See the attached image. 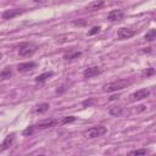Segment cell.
<instances>
[{"label":"cell","mask_w":156,"mask_h":156,"mask_svg":"<svg viewBox=\"0 0 156 156\" xmlns=\"http://www.w3.org/2000/svg\"><path fill=\"white\" fill-rule=\"evenodd\" d=\"M128 85H130V80H128V79H118V80H115V82L105 84L102 87V90L105 93H113V91L122 90V89L127 88Z\"/></svg>","instance_id":"obj_1"},{"label":"cell","mask_w":156,"mask_h":156,"mask_svg":"<svg viewBox=\"0 0 156 156\" xmlns=\"http://www.w3.org/2000/svg\"><path fill=\"white\" fill-rule=\"evenodd\" d=\"M107 132L106 127L104 126H94L89 129H87L84 132V136L88 138V139H95V138H99V136H102L105 133Z\"/></svg>","instance_id":"obj_2"},{"label":"cell","mask_w":156,"mask_h":156,"mask_svg":"<svg viewBox=\"0 0 156 156\" xmlns=\"http://www.w3.org/2000/svg\"><path fill=\"white\" fill-rule=\"evenodd\" d=\"M37 51V46L32 43H23L18 48V54L22 57H29Z\"/></svg>","instance_id":"obj_3"},{"label":"cell","mask_w":156,"mask_h":156,"mask_svg":"<svg viewBox=\"0 0 156 156\" xmlns=\"http://www.w3.org/2000/svg\"><path fill=\"white\" fill-rule=\"evenodd\" d=\"M149 95H150V90H149L147 88H143V89H139V90L132 93V94L129 95V100H130L132 102H134V101H140V100L146 99Z\"/></svg>","instance_id":"obj_4"},{"label":"cell","mask_w":156,"mask_h":156,"mask_svg":"<svg viewBox=\"0 0 156 156\" xmlns=\"http://www.w3.org/2000/svg\"><path fill=\"white\" fill-rule=\"evenodd\" d=\"M123 17H124V11L121 9L111 10L107 13V21H110V22H119L123 20Z\"/></svg>","instance_id":"obj_5"},{"label":"cell","mask_w":156,"mask_h":156,"mask_svg":"<svg viewBox=\"0 0 156 156\" xmlns=\"http://www.w3.org/2000/svg\"><path fill=\"white\" fill-rule=\"evenodd\" d=\"M24 12H26V9H11V10H6L1 15V17H2V20H12Z\"/></svg>","instance_id":"obj_6"},{"label":"cell","mask_w":156,"mask_h":156,"mask_svg":"<svg viewBox=\"0 0 156 156\" xmlns=\"http://www.w3.org/2000/svg\"><path fill=\"white\" fill-rule=\"evenodd\" d=\"M37 67V63L33 61H27V62H21L17 65V71L21 73H26L29 71H33Z\"/></svg>","instance_id":"obj_7"},{"label":"cell","mask_w":156,"mask_h":156,"mask_svg":"<svg viewBox=\"0 0 156 156\" xmlns=\"http://www.w3.org/2000/svg\"><path fill=\"white\" fill-rule=\"evenodd\" d=\"M135 35V30L130 29V28H119L118 32H117V37L118 39L123 40V39H129Z\"/></svg>","instance_id":"obj_8"},{"label":"cell","mask_w":156,"mask_h":156,"mask_svg":"<svg viewBox=\"0 0 156 156\" xmlns=\"http://www.w3.org/2000/svg\"><path fill=\"white\" fill-rule=\"evenodd\" d=\"M101 72H102V69H101L100 67H98V66H91V67H88V68L84 69L83 76H84V78H93V77H95V76H99Z\"/></svg>","instance_id":"obj_9"},{"label":"cell","mask_w":156,"mask_h":156,"mask_svg":"<svg viewBox=\"0 0 156 156\" xmlns=\"http://www.w3.org/2000/svg\"><path fill=\"white\" fill-rule=\"evenodd\" d=\"M57 123H58V121L55 119V118H46V119H44V121L38 122L35 127H37L38 129H46V128H50V127L56 126Z\"/></svg>","instance_id":"obj_10"},{"label":"cell","mask_w":156,"mask_h":156,"mask_svg":"<svg viewBox=\"0 0 156 156\" xmlns=\"http://www.w3.org/2000/svg\"><path fill=\"white\" fill-rule=\"evenodd\" d=\"M13 140H15V133H11V134L6 135L5 139H4V141L0 144V151H5L6 149H9L12 145Z\"/></svg>","instance_id":"obj_11"},{"label":"cell","mask_w":156,"mask_h":156,"mask_svg":"<svg viewBox=\"0 0 156 156\" xmlns=\"http://www.w3.org/2000/svg\"><path fill=\"white\" fill-rule=\"evenodd\" d=\"M104 5H105V0H95V1L90 2V4L85 7V10H87V11H90V12H93V11H98V10L102 9Z\"/></svg>","instance_id":"obj_12"},{"label":"cell","mask_w":156,"mask_h":156,"mask_svg":"<svg viewBox=\"0 0 156 156\" xmlns=\"http://www.w3.org/2000/svg\"><path fill=\"white\" fill-rule=\"evenodd\" d=\"M82 56V51H78V50H69L68 52H66L63 55V60L65 61H73V60H77Z\"/></svg>","instance_id":"obj_13"},{"label":"cell","mask_w":156,"mask_h":156,"mask_svg":"<svg viewBox=\"0 0 156 156\" xmlns=\"http://www.w3.org/2000/svg\"><path fill=\"white\" fill-rule=\"evenodd\" d=\"M52 72L51 71H49V72H44V73H41V74H39L38 77H35V83H44L46 79H49L50 77H52Z\"/></svg>","instance_id":"obj_14"},{"label":"cell","mask_w":156,"mask_h":156,"mask_svg":"<svg viewBox=\"0 0 156 156\" xmlns=\"http://www.w3.org/2000/svg\"><path fill=\"white\" fill-rule=\"evenodd\" d=\"M49 108H50V105H49L48 102H43V104H39V105L35 106L34 112H35V113H45Z\"/></svg>","instance_id":"obj_15"},{"label":"cell","mask_w":156,"mask_h":156,"mask_svg":"<svg viewBox=\"0 0 156 156\" xmlns=\"http://www.w3.org/2000/svg\"><path fill=\"white\" fill-rule=\"evenodd\" d=\"M122 113H123V107L122 106H112L110 108V115H112L115 117H119V116H122Z\"/></svg>","instance_id":"obj_16"},{"label":"cell","mask_w":156,"mask_h":156,"mask_svg":"<svg viewBox=\"0 0 156 156\" xmlns=\"http://www.w3.org/2000/svg\"><path fill=\"white\" fill-rule=\"evenodd\" d=\"M11 76H12V68H11V67H5V68L0 72V78H2V79L10 78Z\"/></svg>","instance_id":"obj_17"},{"label":"cell","mask_w":156,"mask_h":156,"mask_svg":"<svg viewBox=\"0 0 156 156\" xmlns=\"http://www.w3.org/2000/svg\"><path fill=\"white\" fill-rule=\"evenodd\" d=\"M155 37H156V30H155V29H150V30L145 34L144 39H145L146 41H152V40L155 39Z\"/></svg>","instance_id":"obj_18"},{"label":"cell","mask_w":156,"mask_h":156,"mask_svg":"<svg viewBox=\"0 0 156 156\" xmlns=\"http://www.w3.org/2000/svg\"><path fill=\"white\" fill-rule=\"evenodd\" d=\"M155 74V68H152V67H149V68H146V69H144L143 71V73H141V76L143 77H151V76H154Z\"/></svg>","instance_id":"obj_19"},{"label":"cell","mask_w":156,"mask_h":156,"mask_svg":"<svg viewBox=\"0 0 156 156\" xmlns=\"http://www.w3.org/2000/svg\"><path fill=\"white\" fill-rule=\"evenodd\" d=\"M74 121H76V117H74V116H66V117H62V119H61V124L71 123V122H74Z\"/></svg>","instance_id":"obj_20"},{"label":"cell","mask_w":156,"mask_h":156,"mask_svg":"<svg viewBox=\"0 0 156 156\" xmlns=\"http://www.w3.org/2000/svg\"><path fill=\"white\" fill-rule=\"evenodd\" d=\"M149 154V150L146 149H139V150H133L129 152V155H146Z\"/></svg>","instance_id":"obj_21"},{"label":"cell","mask_w":156,"mask_h":156,"mask_svg":"<svg viewBox=\"0 0 156 156\" xmlns=\"http://www.w3.org/2000/svg\"><path fill=\"white\" fill-rule=\"evenodd\" d=\"M33 132H34V126H29V127H27L24 130H23V135L24 136H29V135H32L33 134Z\"/></svg>","instance_id":"obj_22"},{"label":"cell","mask_w":156,"mask_h":156,"mask_svg":"<svg viewBox=\"0 0 156 156\" xmlns=\"http://www.w3.org/2000/svg\"><path fill=\"white\" fill-rule=\"evenodd\" d=\"M100 29H101V28H100V26H95V27H93V28H91V29L88 32V34H89V35H94V34H98V33L100 32Z\"/></svg>","instance_id":"obj_23"},{"label":"cell","mask_w":156,"mask_h":156,"mask_svg":"<svg viewBox=\"0 0 156 156\" xmlns=\"http://www.w3.org/2000/svg\"><path fill=\"white\" fill-rule=\"evenodd\" d=\"M74 26H84L87 22H85V20H83V18H80V20H78V21H73L72 22Z\"/></svg>","instance_id":"obj_24"},{"label":"cell","mask_w":156,"mask_h":156,"mask_svg":"<svg viewBox=\"0 0 156 156\" xmlns=\"http://www.w3.org/2000/svg\"><path fill=\"white\" fill-rule=\"evenodd\" d=\"M93 102H94V99H90V100H85V101H83V106H84V107H85V106H90Z\"/></svg>","instance_id":"obj_25"},{"label":"cell","mask_w":156,"mask_h":156,"mask_svg":"<svg viewBox=\"0 0 156 156\" xmlns=\"http://www.w3.org/2000/svg\"><path fill=\"white\" fill-rule=\"evenodd\" d=\"M65 90H66L65 85H61V87H58V88L56 89V93H57V94H62V93H63Z\"/></svg>","instance_id":"obj_26"},{"label":"cell","mask_w":156,"mask_h":156,"mask_svg":"<svg viewBox=\"0 0 156 156\" xmlns=\"http://www.w3.org/2000/svg\"><path fill=\"white\" fill-rule=\"evenodd\" d=\"M1 58H2V54L0 52V60H1Z\"/></svg>","instance_id":"obj_27"}]
</instances>
